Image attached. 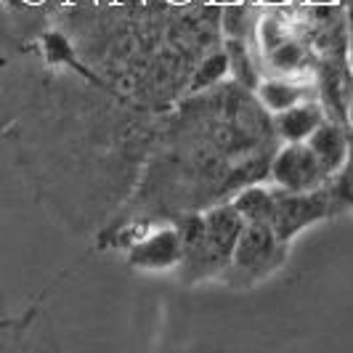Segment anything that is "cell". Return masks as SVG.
<instances>
[{
  "label": "cell",
  "mask_w": 353,
  "mask_h": 353,
  "mask_svg": "<svg viewBox=\"0 0 353 353\" xmlns=\"http://www.w3.org/2000/svg\"><path fill=\"white\" fill-rule=\"evenodd\" d=\"M287 255V245L276 236V231L268 223L261 221H250L242 226L236 245L231 252L229 261V282L234 284H250L268 276L271 271H276L284 263ZM223 271V274H226Z\"/></svg>",
  "instance_id": "obj_3"
},
{
  "label": "cell",
  "mask_w": 353,
  "mask_h": 353,
  "mask_svg": "<svg viewBox=\"0 0 353 353\" xmlns=\"http://www.w3.org/2000/svg\"><path fill=\"white\" fill-rule=\"evenodd\" d=\"M226 56H229V72L248 88H258L261 77L255 72V64H252V56L248 51V43L245 37H229L226 40Z\"/></svg>",
  "instance_id": "obj_11"
},
{
  "label": "cell",
  "mask_w": 353,
  "mask_h": 353,
  "mask_svg": "<svg viewBox=\"0 0 353 353\" xmlns=\"http://www.w3.org/2000/svg\"><path fill=\"white\" fill-rule=\"evenodd\" d=\"M223 30H226V35L229 37L248 35V14H245V6H242V3H231V6H226Z\"/></svg>",
  "instance_id": "obj_14"
},
{
  "label": "cell",
  "mask_w": 353,
  "mask_h": 353,
  "mask_svg": "<svg viewBox=\"0 0 353 353\" xmlns=\"http://www.w3.org/2000/svg\"><path fill=\"white\" fill-rule=\"evenodd\" d=\"M308 3H314V6H335L340 0H308Z\"/></svg>",
  "instance_id": "obj_18"
},
{
  "label": "cell",
  "mask_w": 353,
  "mask_h": 353,
  "mask_svg": "<svg viewBox=\"0 0 353 353\" xmlns=\"http://www.w3.org/2000/svg\"><path fill=\"white\" fill-rule=\"evenodd\" d=\"M183 258V239L181 231L162 229L149 234L141 239L136 248L130 250V265H141V268H173Z\"/></svg>",
  "instance_id": "obj_5"
},
{
  "label": "cell",
  "mask_w": 353,
  "mask_h": 353,
  "mask_svg": "<svg viewBox=\"0 0 353 353\" xmlns=\"http://www.w3.org/2000/svg\"><path fill=\"white\" fill-rule=\"evenodd\" d=\"M305 141L314 149V154L319 157L321 168L327 170V176L335 181V176L343 170V165H345L348 146H351V130H348V125L335 123V120H324Z\"/></svg>",
  "instance_id": "obj_6"
},
{
  "label": "cell",
  "mask_w": 353,
  "mask_h": 353,
  "mask_svg": "<svg viewBox=\"0 0 353 353\" xmlns=\"http://www.w3.org/2000/svg\"><path fill=\"white\" fill-rule=\"evenodd\" d=\"M258 37H261V48H263V53H265V51H271L274 46H279L284 37H290V27H287L276 14H268V17L261 21Z\"/></svg>",
  "instance_id": "obj_13"
},
{
  "label": "cell",
  "mask_w": 353,
  "mask_h": 353,
  "mask_svg": "<svg viewBox=\"0 0 353 353\" xmlns=\"http://www.w3.org/2000/svg\"><path fill=\"white\" fill-rule=\"evenodd\" d=\"M340 208H345V199L335 189V183L319 186L311 192H290L271 183V215L268 226L276 231L284 245H290L301 231L311 223L332 218Z\"/></svg>",
  "instance_id": "obj_2"
},
{
  "label": "cell",
  "mask_w": 353,
  "mask_h": 353,
  "mask_svg": "<svg viewBox=\"0 0 353 353\" xmlns=\"http://www.w3.org/2000/svg\"><path fill=\"white\" fill-rule=\"evenodd\" d=\"M226 72H229V56H226V51L212 53V56L205 59V64L194 72V83H192V88L194 90L210 88V85H215L221 77H226Z\"/></svg>",
  "instance_id": "obj_12"
},
{
  "label": "cell",
  "mask_w": 353,
  "mask_h": 353,
  "mask_svg": "<svg viewBox=\"0 0 353 353\" xmlns=\"http://www.w3.org/2000/svg\"><path fill=\"white\" fill-rule=\"evenodd\" d=\"M231 205L245 218V223H250V221L268 223V215H271V186H261V183L245 186L239 194L234 196Z\"/></svg>",
  "instance_id": "obj_10"
},
{
  "label": "cell",
  "mask_w": 353,
  "mask_h": 353,
  "mask_svg": "<svg viewBox=\"0 0 353 353\" xmlns=\"http://www.w3.org/2000/svg\"><path fill=\"white\" fill-rule=\"evenodd\" d=\"M258 99L261 104L268 109V112H284L287 106L298 104V101H305V99H314V85L305 80V77H265L258 83Z\"/></svg>",
  "instance_id": "obj_8"
},
{
  "label": "cell",
  "mask_w": 353,
  "mask_h": 353,
  "mask_svg": "<svg viewBox=\"0 0 353 353\" xmlns=\"http://www.w3.org/2000/svg\"><path fill=\"white\" fill-rule=\"evenodd\" d=\"M263 56L265 67L271 70V74H279V77H301L305 67H308V61H311L308 46L292 35L284 37L279 46H274Z\"/></svg>",
  "instance_id": "obj_9"
},
{
  "label": "cell",
  "mask_w": 353,
  "mask_h": 353,
  "mask_svg": "<svg viewBox=\"0 0 353 353\" xmlns=\"http://www.w3.org/2000/svg\"><path fill=\"white\" fill-rule=\"evenodd\" d=\"M27 3H32V6H40V3H43V0H27Z\"/></svg>",
  "instance_id": "obj_20"
},
{
  "label": "cell",
  "mask_w": 353,
  "mask_h": 353,
  "mask_svg": "<svg viewBox=\"0 0 353 353\" xmlns=\"http://www.w3.org/2000/svg\"><path fill=\"white\" fill-rule=\"evenodd\" d=\"M268 176L274 186H282L290 192H311V189L332 183V178L321 168L308 141L284 143L276 152V157L268 162Z\"/></svg>",
  "instance_id": "obj_4"
},
{
  "label": "cell",
  "mask_w": 353,
  "mask_h": 353,
  "mask_svg": "<svg viewBox=\"0 0 353 353\" xmlns=\"http://www.w3.org/2000/svg\"><path fill=\"white\" fill-rule=\"evenodd\" d=\"M345 125H348V130L353 133V99L351 104H348V114H345Z\"/></svg>",
  "instance_id": "obj_17"
},
{
  "label": "cell",
  "mask_w": 353,
  "mask_h": 353,
  "mask_svg": "<svg viewBox=\"0 0 353 353\" xmlns=\"http://www.w3.org/2000/svg\"><path fill=\"white\" fill-rule=\"evenodd\" d=\"M245 226V218L234 205H218L202 215H192L178 226L183 239L181 268L189 279L218 276L229 268L236 236Z\"/></svg>",
  "instance_id": "obj_1"
},
{
  "label": "cell",
  "mask_w": 353,
  "mask_h": 353,
  "mask_svg": "<svg viewBox=\"0 0 353 353\" xmlns=\"http://www.w3.org/2000/svg\"><path fill=\"white\" fill-rule=\"evenodd\" d=\"M345 205H351V208H353V196H348V199H345Z\"/></svg>",
  "instance_id": "obj_21"
},
{
  "label": "cell",
  "mask_w": 353,
  "mask_h": 353,
  "mask_svg": "<svg viewBox=\"0 0 353 353\" xmlns=\"http://www.w3.org/2000/svg\"><path fill=\"white\" fill-rule=\"evenodd\" d=\"M327 120L319 99H305L274 114V128L284 141H305L319 125Z\"/></svg>",
  "instance_id": "obj_7"
},
{
  "label": "cell",
  "mask_w": 353,
  "mask_h": 353,
  "mask_svg": "<svg viewBox=\"0 0 353 353\" xmlns=\"http://www.w3.org/2000/svg\"><path fill=\"white\" fill-rule=\"evenodd\" d=\"M263 6H268V8H284V6H290L292 0H261Z\"/></svg>",
  "instance_id": "obj_16"
},
{
  "label": "cell",
  "mask_w": 353,
  "mask_h": 353,
  "mask_svg": "<svg viewBox=\"0 0 353 353\" xmlns=\"http://www.w3.org/2000/svg\"><path fill=\"white\" fill-rule=\"evenodd\" d=\"M335 189L343 194V199H348L353 196V133H351V146H348V157H345V165H343V170L335 176Z\"/></svg>",
  "instance_id": "obj_15"
},
{
  "label": "cell",
  "mask_w": 353,
  "mask_h": 353,
  "mask_svg": "<svg viewBox=\"0 0 353 353\" xmlns=\"http://www.w3.org/2000/svg\"><path fill=\"white\" fill-rule=\"evenodd\" d=\"M215 3H221V6H231V3H242V0H215Z\"/></svg>",
  "instance_id": "obj_19"
},
{
  "label": "cell",
  "mask_w": 353,
  "mask_h": 353,
  "mask_svg": "<svg viewBox=\"0 0 353 353\" xmlns=\"http://www.w3.org/2000/svg\"><path fill=\"white\" fill-rule=\"evenodd\" d=\"M106 3H109V0H106Z\"/></svg>",
  "instance_id": "obj_22"
}]
</instances>
